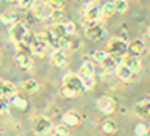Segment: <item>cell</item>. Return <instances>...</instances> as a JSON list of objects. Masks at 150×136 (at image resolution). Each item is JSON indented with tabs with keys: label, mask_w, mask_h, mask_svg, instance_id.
Listing matches in <instances>:
<instances>
[{
	"label": "cell",
	"mask_w": 150,
	"mask_h": 136,
	"mask_svg": "<svg viewBox=\"0 0 150 136\" xmlns=\"http://www.w3.org/2000/svg\"><path fill=\"white\" fill-rule=\"evenodd\" d=\"M61 91L66 98H75L80 97L81 94L86 91L83 84V80L78 74L69 72L63 77V84H61Z\"/></svg>",
	"instance_id": "obj_1"
},
{
	"label": "cell",
	"mask_w": 150,
	"mask_h": 136,
	"mask_svg": "<svg viewBox=\"0 0 150 136\" xmlns=\"http://www.w3.org/2000/svg\"><path fill=\"white\" fill-rule=\"evenodd\" d=\"M9 38H11V41L16 44L17 52H25L23 47L28 45L31 35H30L28 28L23 25V23L16 22V23H13V25H11V28H9Z\"/></svg>",
	"instance_id": "obj_2"
},
{
	"label": "cell",
	"mask_w": 150,
	"mask_h": 136,
	"mask_svg": "<svg viewBox=\"0 0 150 136\" xmlns=\"http://www.w3.org/2000/svg\"><path fill=\"white\" fill-rule=\"evenodd\" d=\"M53 128V122L50 117L47 116H38L33 117L31 120V130L33 133H36L38 136H47Z\"/></svg>",
	"instance_id": "obj_3"
},
{
	"label": "cell",
	"mask_w": 150,
	"mask_h": 136,
	"mask_svg": "<svg viewBox=\"0 0 150 136\" xmlns=\"http://www.w3.org/2000/svg\"><path fill=\"white\" fill-rule=\"evenodd\" d=\"M28 49H30L31 55L38 56V58H42L47 50H49V44H47L45 38L42 36V33H39V35H35L30 38V42H28Z\"/></svg>",
	"instance_id": "obj_4"
},
{
	"label": "cell",
	"mask_w": 150,
	"mask_h": 136,
	"mask_svg": "<svg viewBox=\"0 0 150 136\" xmlns=\"http://www.w3.org/2000/svg\"><path fill=\"white\" fill-rule=\"evenodd\" d=\"M84 21L89 22H100L103 16H102V6L98 5V0H91L89 3L84 5Z\"/></svg>",
	"instance_id": "obj_5"
},
{
	"label": "cell",
	"mask_w": 150,
	"mask_h": 136,
	"mask_svg": "<svg viewBox=\"0 0 150 136\" xmlns=\"http://www.w3.org/2000/svg\"><path fill=\"white\" fill-rule=\"evenodd\" d=\"M127 45L128 42L124 41L120 36L110 38L106 42V52L110 55H117V56H125L127 55Z\"/></svg>",
	"instance_id": "obj_6"
},
{
	"label": "cell",
	"mask_w": 150,
	"mask_h": 136,
	"mask_svg": "<svg viewBox=\"0 0 150 136\" xmlns=\"http://www.w3.org/2000/svg\"><path fill=\"white\" fill-rule=\"evenodd\" d=\"M84 33H86V36L89 38V39H92V41H102V39H105V36H106V30L103 28V25L100 22H89V23H86Z\"/></svg>",
	"instance_id": "obj_7"
},
{
	"label": "cell",
	"mask_w": 150,
	"mask_h": 136,
	"mask_svg": "<svg viewBox=\"0 0 150 136\" xmlns=\"http://www.w3.org/2000/svg\"><path fill=\"white\" fill-rule=\"evenodd\" d=\"M96 105H97V110L100 113H103V114H111V113L116 111L117 103H116L114 98L110 97V96H102L100 98H97Z\"/></svg>",
	"instance_id": "obj_8"
},
{
	"label": "cell",
	"mask_w": 150,
	"mask_h": 136,
	"mask_svg": "<svg viewBox=\"0 0 150 136\" xmlns=\"http://www.w3.org/2000/svg\"><path fill=\"white\" fill-rule=\"evenodd\" d=\"M31 13H33V16H35L36 19H39V21H49V17L52 14V8L47 2L35 3L33 8H31Z\"/></svg>",
	"instance_id": "obj_9"
},
{
	"label": "cell",
	"mask_w": 150,
	"mask_h": 136,
	"mask_svg": "<svg viewBox=\"0 0 150 136\" xmlns=\"http://www.w3.org/2000/svg\"><path fill=\"white\" fill-rule=\"evenodd\" d=\"M52 63H53L56 67H64V66H67V63H69L67 50L63 49V47L55 49L53 53H52Z\"/></svg>",
	"instance_id": "obj_10"
},
{
	"label": "cell",
	"mask_w": 150,
	"mask_h": 136,
	"mask_svg": "<svg viewBox=\"0 0 150 136\" xmlns=\"http://www.w3.org/2000/svg\"><path fill=\"white\" fill-rule=\"evenodd\" d=\"M61 120H63V124L67 125V127H78L80 124H81L83 119H81V114H80L78 111L69 110V111H66L63 114Z\"/></svg>",
	"instance_id": "obj_11"
},
{
	"label": "cell",
	"mask_w": 150,
	"mask_h": 136,
	"mask_svg": "<svg viewBox=\"0 0 150 136\" xmlns=\"http://www.w3.org/2000/svg\"><path fill=\"white\" fill-rule=\"evenodd\" d=\"M122 61H124V56H117V55H106V58L102 61V67L106 70V72H114L116 67L119 66Z\"/></svg>",
	"instance_id": "obj_12"
},
{
	"label": "cell",
	"mask_w": 150,
	"mask_h": 136,
	"mask_svg": "<svg viewBox=\"0 0 150 136\" xmlns=\"http://www.w3.org/2000/svg\"><path fill=\"white\" fill-rule=\"evenodd\" d=\"M16 94H17L16 84H13L11 81H6V80L0 78V97L11 98L13 96H16Z\"/></svg>",
	"instance_id": "obj_13"
},
{
	"label": "cell",
	"mask_w": 150,
	"mask_h": 136,
	"mask_svg": "<svg viewBox=\"0 0 150 136\" xmlns=\"http://www.w3.org/2000/svg\"><path fill=\"white\" fill-rule=\"evenodd\" d=\"M16 64L23 70H31L33 69V59L30 58V55H27L25 52H17L16 53Z\"/></svg>",
	"instance_id": "obj_14"
},
{
	"label": "cell",
	"mask_w": 150,
	"mask_h": 136,
	"mask_svg": "<svg viewBox=\"0 0 150 136\" xmlns=\"http://www.w3.org/2000/svg\"><path fill=\"white\" fill-rule=\"evenodd\" d=\"M134 114L139 117H147L150 116V98H144V100H139L133 108Z\"/></svg>",
	"instance_id": "obj_15"
},
{
	"label": "cell",
	"mask_w": 150,
	"mask_h": 136,
	"mask_svg": "<svg viewBox=\"0 0 150 136\" xmlns=\"http://www.w3.org/2000/svg\"><path fill=\"white\" fill-rule=\"evenodd\" d=\"M144 52V42L141 39H134L128 42L127 45V55H131V56H141Z\"/></svg>",
	"instance_id": "obj_16"
},
{
	"label": "cell",
	"mask_w": 150,
	"mask_h": 136,
	"mask_svg": "<svg viewBox=\"0 0 150 136\" xmlns=\"http://www.w3.org/2000/svg\"><path fill=\"white\" fill-rule=\"evenodd\" d=\"M114 72H116V75L122 80V81H130L131 77H133V74H134L133 70H131V69H130L125 63H120V64L116 67Z\"/></svg>",
	"instance_id": "obj_17"
},
{
	"label": "cell",
	"mask_w": 150,
	"mask_h": 136,
	"mask_svg": "<svg viewBox=\"0 0 150 136\" xmlns=\"http://www.w3.org/2000/svg\"><path fill=\"white\" fill-rule=\"evenodd\" d=\"M49 31H50L58 41H61V39H63V38H66V36H69L67 31H66V28H64V22H55V23H52L50 28H49Z\"/></svg>",
	"instance_id": "obj_18"
},
{
	"label": "cell",
	"mask_w": 150,
	"mask_h": 136,
	"mask_svg": "<svg viewBox=\"0 0 150 136\" xmlns=\"http://www.w3.org/2000/svg\"><path fill=\"white\" fill-rule=\"evenodd\" d=\"M78 75L81 78H92L94 75H96V67H94V64L91 61H84L81 64V67L78 70Z\"/></svg>",
	"instance_id": "obj_19"
},
{
	"label": "cell",
	"mask_w": 150,
	"mask_h": 136,
	"mask_svg": "<svg viewBox=\"0 0 150 136\" xmlns=\"http://www.w3.org/2000/svg\"><path fill=\"white\" fill-rule=\"evenodd\" d=\"M128 67L133 70V72H139L141 70V56H131V55H125L124 56V61Z\"/></svg>",
	"instance_id": "obj_20"
},
{
	"label": "cell",
	"mask_w": 150,
	"mask_h": 136,
	"mask_svg": "<svg viewBox=\"0 0 150 136\" xmlns=\"http://www.w3.org/2000/svg\"><path fill=\"white\" fill-rule=\"evenodd\" d=\"M9 102L13 103L14 106L17 108V110H21V111H25L27 108H28V102L23 98L22 96H19V94H16V96H13L11 98H9Z\"/></svg>",
	"instance_id": "obj_21"
},
{
	"label": "cell",
	"mask_w": 150,
	"mask_h": 136,
	"mask_svg": "<svg viewBox=\"0 0 150 136\" xmlns=\"http://www.w3.org/2000/svg\"><path fill=\"white\" fill-rule=\"evenodd\" d=\"M102 130L106 135H114V133H117V124L112 119H106L102 124Z\"/></svg>",
	"instance_id": "obj_22"
},
{
	"label": "cell",
	"mask_w": 150,
	"mask_h": 136,
	"mask_svg": "<svg viewBox=\"0 0 150 136\" xmlns=\"http://www.w3.org/2000/svg\"><path fill=\"white\" fill-rule=\"evenodd\" d=\"M0 22L5 25H13L17 22V16L14 13H2L0 14Z\"/></svg>",
	"instance_id": "obj_23"
},
{
	"label": "cell",
	"mask_w": 150,
	"mask_h": 136,
	"mask_svg": "<svg viewBox=\"0 0 150 136\" xmlns=\"http://www.w3.org/2000/svg\"><path fill=\"white\" fill-rule=\"evenodd\" d=\"M114 13H116V8H114V3L112 2H106L102 5V16L103 17H111Z\"/></svg>",
	"instance_id": "obj_24"
},
{
	"label": "cell",
	"mask_w": 150,
	"mask_h": 136,
	"mask_svg": "<svg viewBox=\"0 0 150 136\" xmlns=\"http://www.w3.org/2000/svg\"><path fill=\"white\" fill-rule=\"evenodd\" d=\"M63 17H64V9H52L49 21H52V23H55V22H61Z\"/></svg>",
	"instance_id": "obj_25"
},
{
	"label": "cell",
	"mask_w": 150,
	"mask_h": 136,
	"mask_svg": "<svg viewBox=\"0 0 150 136\" xmlns=\"http://www.w3.org/2000/svg\"><path fill=\"white\" fill-rule=\"evenodd\" d=\"M114 8H116V13H127L128 9V0H114Z\"/></svg>",
	"instance_id": "obj_26"
},
{
	"label": "cell",
	"mask_w": 150,
	"mask_h": 136,
	"mask_svg": "<svg viewBox=\"0 0 150 136\" xmlns=\"http://www.w3.org/2000/svg\"><path fill=\"white\" fill-rule=\"evenodd\" d=\"M106 55H108L106 50H92L91 52V58H94V61H97V63H102L106 58Z\"/></svg>",
	"instance_id": "obj_27"
},
{
	"label": "cell",
	"mask_w": 150,
	"mask_h": 136,
	"mask_svg": "<svg viewBox=\"0 0 150 136\" xmlns=\"http://www.w3.org/2000/svg\"><path fill=\"white\" fill-rule=\"evenodd\" d=\"M22 88L28 92H35L38 91V81H35V80H25V81H22Z\"/></svg>",
	"instance_id": "obj_28"
},
{
	"label": "cell",
	"mask_w": 150,
	"mask_h": 136,
	"mask_svg": "<svg viewBox=\"0 0 150 136\" xmlns=\"http://www.w3.org/2000/svg\"><path fill=\"white\" fill-rule=\"evenodd\" d=\"M55 135L56 136H70V131H69V127L64 125V124H59L55 127Z\"/></svg>",
	"instance_id": "obj_29"
},
{
	"label": "cell",
	"mask_w": 150,
	"mask_h": 136,
	"mask_svg": "<svg viewBox=\"0 0 150 136\" xmlns=\"http://www.w3.org/2000/svg\"><path fill=\"white\" fill-rule=\"evenodd\" d=\"M147 131H149V127L145 124H138L134 127V135L136 136H147Z\"/></svg>",
	"instance_id": "obj_30"
},
{
	"label": "cell",
	"mask_w": 150,
	"mask_h": 136,
	"mask_svg": "<svg viewBox=\"0 0 150 136\" xmlns=\"http://www.w3.org/2000/svg\"><path fill=\"white\" fill-rule=\"evenodd\" d=\"M35 3H36V0H17L19 8H22V9H31Z\"/></svg>",
	"instance_id": "obj_31"
},
{
	"label": "cell",
	"mask_w": 150,
	"mask_h": 136,
	"mask_svg": "<svg viewBox=\"0 0 150 136\" xmlns=\"http://www.w3.org/2000/svg\"><path fill=\"white\" fill-rule=\"evenodd\" d=\"M52 9H64V0H47Z\"/></svg>",
	"instance_id": "obj_32"
},
{
	"label": "cell",
	"mask_w": 150,
	"mask_h": 136,
	"mask_svg": "<svg viewBox=\"0 0 150 136\" xmlns=\"http://www.w3.org/2000/svg\"><path fill=\"white\" fill-rule=\"evenodd\" d=\"M81 80H83V84H84V89H86V91H91V89H94V86H96L94 77H92V78H81Z\"/></svg>",
	"instance_id": "obj_33"
},
{
	"label": "cell",
	"mask_w": 150,
	"mask_h": 136,
	"mask_svg": "<svg viewBox=\"0 0 150 136\" xmlns=\"http://www.w3.org/2000/svg\"><path fill=\"white\" fill-rule=\"evenodd\" d=\"M8 98H5V97H0V114H5V113H8L9 110V106H8Z\"/></svg>",
	"instance_id": "obj_34"
},
{
	"label": "cell",
	"mask_w": 150,
	"mask_h": 136,
	"mask_svg": "<svg viewBox=\"0 0 150 136\" xmlns=\"http://www.w3.org/2000/svg\"><path fill=\"white\" fill-rule=\"evenodd\" d=\"M64 28L67 31V35H75V23L74 22H64Z\"/></svg>",
	"instance_id": "obj_35"
},
{
	"label": "cell",
	"mask_w": 150,
	"mask_h": 136,
	"mask_svg": "<svg viewBox=\"0 0 150 136\" xmlns=\"http://www.w3.org/2000/svg\"><path fill=\"white\" fill-rule=\"evenodd\" d=\"M8 2H17V0H8Z\"/></svg>",
	"instance_id": "obj_36"
}]
</instances>
